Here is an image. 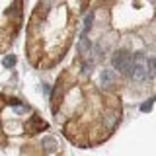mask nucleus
Segmentation results:
<instances>
[{"mask_svg":"<svg viewBox=\"0 0 156 156\" xmlns=\"http://www.w3.org/2000/svg\"><path fill=\"white\" fill-rule=\"evenodd\" d=\"M131 78H135V80H147V72H144V68L141 66V62H135Z\"/></svg>","mask_w":156,"mask_h":156,"instance_id":"f03ea898","label":"nucleus"},{"mask_svg":"<svg viewBox=\"0 0 156 156\" xmlns=\"http://www.w3.org/2000/svg\"><path fill=\"white\" fill-rule=\"evenodd\" d=\"M154 99H156V98H150V99H147L144 104H141V111H144V113H147V111H150L152 104H154Z\"/></svg>","mask_w":156,"mask_h":156,"instance_id":"423d86ee","label":"nucleus"},{"mask_svg":"<svg viewBox=\"0 0 156 156\" xmlns=\"http://www.w3.org/2000/svg\"><path fill=\"white\" fill-rule=\"evenodd\" d=\"M156 74V57L148 59V78H154Z\"/></svg>","mask_w":156,"mask_h":156,"instance_id":"20e7f679","label":"nucleus"},{"mask_svg":"<svg viewBox=\"0 0 156 156\" xmlns=\"http://www.w3.org/2000/svg\"><path fill=\"white\" fill-rule=\"evenodd\" d=\"M111 80H113V72L107 70V68H105V70H102V86H104V88H107V82H111Z\"/></svg>","mask_w":156,"mask_h":156,"instance_id":"7ed1b4c3","label":"nucleus"},{"mask_svg":"<svg viewBox=\"0 0 156 156\" xmlns=\"http://www.w3.org/2000/svg\"><path fill=\"white\" fill-rule=\"evenodd\" d=\"M14 65H16V55H8V57L4 59V66L6 68H12Z\"/></svg>","mask_w":156,"mask_h":156,"instance_id":"0eeeda50","label":"nucleus"},{"mask_svg":"<svg viewBox=\"0 0 156 156\" xmlns=\"http://www.w3.org/2000/svg\"><path fill=\"white\" fill-rule=\"evenodd\" d=\"M92 24H94V14H88L84 18V33H88L92 29Z\"/></svg>","mask_w":156,"mask_h":156,"instance_id":"39448f33","label":"nucleus"},{"mask_svg":"<svg viewBox=\"0 0 156 156\" xmlns=\"http://www.w3.org/2000/svg\"><path fill=\"white\" fill-rule=\"evenodd\" d=\"M111 65H113L115 70L123 72V74L131 76L133 74V66H135V61H133V55L125 49H119V51L113 53V57H111Z\"/></svg>","mask_w":156,"mask_h":156,"instance_id":"f257e3e1","label":"nucleus"}]
</instances>
